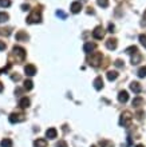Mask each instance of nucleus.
Here are the masks:
<instances>
[{"instance_id": "nucleus-42", "label": "nucleus", "mask_w": 146, "mask_h": 147, "mask_svg": "<svg viewBox=\"0 0 146 147\" xmlns=\"http://www.w3.org/2000/svg\"><path fill=\"white\" fill-rule=\"evenodd\" d=\"M91 147H96V146H91Z\"/></svg>"}, {"instance_id": "nucleus-29", "label": "nucleus", "mask_w": 146, "mask_h": 147, "mask_svg": "<svg viewBox=\"0 0 146 147\" xmlns=\"http://www.w3.org/2000/svg\"><path fill=\"white\" fill-rule=\"evenodd\" d=\"M137 74H138L139 78H145V76H146V66H145V67H141Z\"/></svg>"}, {"instance_id": "nucleus-40", "label": "nucleus", "mask_w": 146, "mask_h": 147, "mask_svg": "<svg viewBox=\"0 0 146 147\" xmlns=\"http://www.w3.org/2000/svg\"><path fill=\"white\" fill-rule=\"evenodd\" d=\"M3 88H4V86H3V83H1V82H0V92H1V91H3Z\"/></svg>"}, {"instance_id": "nucleus-32", "label": "nucleus", "mask_w": 146, "mask_h": 147, "mask_svg": "<svg viewBox=\"0 0 146 147\" xmlns=\"http://www.w3.org/2000/svg\"><path fill=\"white\" fill-rule=\"evenodd\" d=\"M56 16L62 18V19H66V13L63 11H60V9H59V11H56Z\"/></svg>"}, {"instance_id": "nucleus-2", "label": "nucleus", "mask_w": 146, "mask_h": 147, "mask_svg": "<svg viewBox=\"0 0 146 147\" xmlns=\"http://www.w3.org/2000/svg\"><path fill=\"white\" fill-rule=\"evenodd\" d=\"M131 122H133V114L130 111H125L121 114V118H119V126H123V127H130Z\"/></svg>"}, {"instance_id": "nucleus-34", "label": "nucleus", "mask_w": 146, "mask_h": 147, "mask_svg": "<svg viewBox=\"0 0 146 147\" xmlns=\"http://www.w3.org/2000/svg\"><path fill=\"white\" fill-rule=\"evenodd\" d=\"M11 79L14 82H19L20 80V76H19V75H11Z\"/></svg>"}, {"instance_id": "nucleus-38", "label": "nucleus", "mask_w": 146, "mask_h": 147, "mask_svg": "<svg viewBox=\"0 0 146 147\" xmlns=\"http://www.w3.org/2000/svg\"><path fill=\"white\" fill-rule=\"evenodd\" d=\"M142 115H143V112H142V111H139L138 114H137V118H138V119H142Z\"/></svg>"}, {"instance_id": "nucleus-28", "label": "nucleus", "mask_w": 146, "mask_h": 147, "mask_svg": "<svg viewBox=\"0 0 146 147\" xmlns=\"http://www.w3.org/2000/svg\"><path fill=\"white\" fill-rule=\"evenodd\" d=\"M11 5V0H0V7L7 8Z\"/></svg>"}, {"instance_id": "nucleus-13", "label": "nucleus", "mask_w": 146, "mask_h": 147, "mask_svg": "<svg viewBox=\"0 0 146 147\" xmlns=\"http://www.w3.org/2000/svg\"><path fill=\"white\" fill-rule=\"evenodd\" d=\"M15 39L18 40V42H22V40H28V35L26 34V32H23V31H19V32H16Z\"/></svg>"}, {"instance_id": "nucleus-30", "label": "nucleus", "mask_w": 146, "mask_h": 147, "mask_svg": "<svg viewBox=\"0 0 146 147\" xmlns=\"http://www.w3.org/2000/svg\"><path fill=\"white\" fill-rule=\"evenodd\" d=\"M139 42H141V44H142L143 47L146 48V35H139Z\"/></svg>"}, {"instance_id": "nucleus-11", "label": "nucleus", "mask_w": 146, "mask_h": 147, "mask_svg": "<svg viewBox=\"0 0 146 147\" xmlns=\"http://www.w3.org/2000/svg\"><path fill=\"white\" fill-rule=\"evenodd\" d=\"M118 100L121 102V103H126V102L129 100V94H127V91H121V92L118 94Z\"/></svg>"}, {"instance_id": "nucleus-4", "label": "nucleus", "mask_w": 146, "mask_h": 147, "mask_svg": "<svg viewBox=\"0 0 146 147\" xmlns=\"http://www.w3.org/2000/svg\"><path fill=\"white\" fill-rule=\"evenodd\" d=\"M12 55L16 58L18 62H23L24 59H26V50L22 48V47H19V46H15L14 50H12Z\"/></svg>"}, {"instance_id": "nucleus-19", "label": "nucleus", "mask_w": 146, "mask_h": 147, "mask_svg": "<svg viewBox=\"0 0 146 147\" xmlns=\"http://www.w3.org/2000/svg\"><path fill=\"white\" fill-rule=\"evenodd\" d=\"M117 78H118V72H117V71H109V72H107V79L110 82L115 80Z\"/></svg>"}, {"instance_id": "nucleus-8", "label": "nucleus", "mask_w": 146, "mask_h": 147, "mask_svg": "<svg viewBox=\"0 0 146 147\" xmlns=\"http://www.w3.org/2000/svg\"><path fill=\"white\" fill-rule=\"evenodd\" d=\"M96 48V46L94 44V43H91V42H87V43H85V46H83V51H85L86 54H91L92 51Z\"/></svg>"}, {"instance_id": "nucleus-39", "label": "nucleus", "mask_w": 146, "mask_h": 147, "mask_svg": "<svg viewBox=\"0 0 146 147\" xmlns=\"http://www.w3.org/2000/svg\"><path fill=\"white\" fill-rule=\"evenodd\" d=\"M88 11H87V13H91V15H94V11H92V8H87Z\"/></svg>"}, {"instance_id": "nucleus-31", "label": "nucleus", "mask_w": 146, "mask_h": 147, "mask_svg": "<svg viewBox=\"0 0 146 147\" xmlns=\"http://www.w3.org/2000/svg\"><path fill=\"white\" fill-rule=\"evenodd\" d=\"M56 147H69V146H67V143H66L65 140H59L58 143H56Z\"/></svg>"}, {"instance_id": "nucleus-17", "label": "nucleus", "mask_w": 146, "mask_h": 147, "mask_svg": "<svg viewBox=\"0 0 146 147\" xmlns=\"http://www.w3.org/2000/svg\"><path fill=\"white\" fill-rule=\"evenodd\" d=\"M34 147H47V140L46 139H36L34 142Z\"/></svg>"}, {"instance_id": "nucleus-23", "label": "nucleus", "mask_w": 146, "mask_h": 147, "mask_svg": "<svg viewBox=\"0 0 146 147\" xmlns=\"http://www.w3.org/2000/svg\"><path fill=\"white\" fill-rule=\"evenodd\" d=\"M138 52V48L135 46H131V47H129V48H126V54H129V55H134V54H137Z\"/></svg>"}, {"instance_id": "nucleus-18", "label": "nucleus", "mask_w": 146, "mask_h": 147, "mask_svg": "<svg viewBox=\"0 0 146 147\" xmlns=\"http://www.w3.org/2000/svg\"><path fill=\"white\" fill-rule=\"evenodd\" d=\"M141 59H142V56L139 55V52L131 55V63H133V64H138V63L141 62Z\"/></svg>"}, {"instance_id": "nucleus-10", "label": "nucleus", "mask_w": 146, "mask_h": 147, "mask_svg": "<svg viewBox=\"0 0 146 147\" xmlns=\"http://www.w3.org/2000/svg\"><path fill=\"white\" fill-rule=\"evenodd\" d=\"M130 90L135 94H139L141 91H142V87H141V84H139L138 82H133V83L130 84Z\"/></svg>"}, {"instance_id": "nucleus-22", "label": "nucleus", "mask_w": 146, "mask_h": 147, "mask_svg": "<svg viewBox=\"0 0 146 147\" xmlns=\"http://www.w3.org/2000/svg\"><path fill=\"white\" fill-rule=\"evenodd\" d=\"M142 103H143V99H142V98L137 96V98H134V99H133V106H134V107H139V106L142 105Z\"/></svg>"}, {"instance_id": "nucleus-25", "label": "nucleus", "mask_w": 146, "mask_h": 147, "mask_svg": "<svg viewBox=\"0 0 146 147\" xmlns=\"http://www.w3.org/2000/svg\"><path fill=\"white\" fill-rule=\"evenodd\" d=\"M8 19H10V16L7 12H0V23H5Z\"/></svg>"}, {"instance_id": "nucleus-36", "label": "nucleus", "mask_w": 146, "mask_h": 147, "mask_svg": "<svg viewBox=\"0 0 146 147\" xmlns=\"http://www.w3.org/2000/svg\"><path fill=\"white\" fill-rule=\"evenodd\" d=\"M114 64H115L117 67H122V66H123V62L118 59V60H115V63H114Z\"/></svg>"}, {"instance_id": "nucleus-3", "label": "nucleus", "mask_w": 146, "mask_h": 147, "mask_svg": "<svg viewBox=\"0 0 146 147\" xmlns=\"http://www.w3.org/2000/svg\"><path fill=\"white\" fill-rule=\"evenodd\" d=\"M102 54L101 52H94V54H91V56L87 59V62H88V64L90 66H92V67H98L102 63Z\"/></svg>"}, {"instance_id": "nucleus-41", "label": "nucleus", "mask_w": 146, "mask_h": 147, "mask_svg": "<svg viewBox=\"0 0 146 147\" xmlns=\"http://www.w3.org/2000/svg\"><path fill=\"white\" fill-rule=\"evenodd\" d=\"M135 147H143V146H142V144H138V146H135Z\"/></svg>"}, {"instance_id": "nucleus-1", "label": "nucleus", "mask_w": 146, "mask_h": 147, "mask_svg": "<svg viewBox=\"0 0 146 147\" xmlns=\"http://www.w3.org/2000/svg\"><path fill=\"white\" fill-rule=\"evenodd\" d=\"M26 22H27L28 24H38V23H40V22H42V12H40V9H39L38 7L35 8L34 11L30 13V16L26 19Z\"/></svg>"}, {"instance_id": "nucleus-5", "label": "nucleus", "mask_w": 146, "mask_h": 147, "mask_svg": "<svg viewBox=\"0 0 146 147\" xmlns=\"http://www.w3.org/2000/svg\"><path fill=\"white\" fill-rule=\"evenodd\" d=\"M8 119H10V122H11V123H19V122H23V120H26V116H24V114L12 112Z\"/></svg>"}, {"instance_id": "nucleus-27", "label": "nucleus", "mask_w": 146, "mask_h": 147, "mask_svg": "<svg viewBox=\"0 0 146 147\" xmlns=\"http://www.w3.org/2000/svg\"><path fill=\"white\" fill-rule=\"evenodd\" d=\"M96 3H98V5L102 7V8H107L109 7V0H98Z\"/></svg>"}, {"instance_id": "nucleus-14", "label": "nucleus", "mask_w": 146, "mask_h": 147, "mask_svg": "<svg viewBox=\"0 0 146 147\" xmlns=\"http://www.w3.org/2000/svg\"><path fill=\"white\" fill-rule=\"evenodd\" d=\"M106 47H107L109 50H115L117 48V39H107V42H106Z\"/></svg>"}, {"instance_id": "nucleus-12", "label": "nucleus", "mask_w": 146, "mask_h": 147, "mask_svg": "<svg viewBox=\"0 0 146 147\" xmlns=\"http://www.w3.org/2000/svg\"><path fill=\"white\" fill-rule=\"evenodd\" d=\"M81 9H82V4L79 1H74L71 4V12L73 13H78V12H81Z\"/></svg>"}, {"instance_id": "nucleus-24", "label": "nucleus", "mask_w": 146, "mask_h": 147, "mask_svg": "<svg viewBox=\"0 0 146 147\" xmlns=\"http://www.w3.org/2000/svg\"><path fill=\"white\" fill-rule=\"evenodd\" d=\"M32 87H34V83L30 80V79H27V80H24V90H27V91H30V90H32Z\"/></svg>"}, {"instance_id": "nucleus-16", "label": "nucleus", "mask_w": 146, "mask_h": 147, "mask_svg": "<svg viewBox=\"0 0 146 147\" xmlns=\"http://www.w3.org/2000/svg\"><path fill=\"white\" fill-rule=\"evenodd\" d=\"M19 106L20 109H28L30 107V99L28 98H22L19 102Z\"/></svg>"}, {"instance_id": "nucleus-37", "label": "nucleus", "mask_w": 146, "mask_h": 147, "mask_svg": "<svg viewBox=\"0 0 146 147\" xmlns=\"http://www.w3.org/2000/svg\"><path fill=\"white\" fill-rule=\"evenodd\" d=\"M22 9H23V11H28V9H30V5H28V4H23V5H22Z\"/></svg>"}, {"instance_id": "nucleus-9", "label": "nucleus", "mask_w": 146, "mask_h": 147, "mask_svg": "<svg viewBox=\"0 0 146 147\" xmlns=\"http://www.w3.org/2000/svg\"><path fill=\"white\" fill-rule=\"evenodd\" d=\"M46 136L48 138V139H55V138L58 136V131H56L54 127H51L46 131Z\"/></svg>"}, {"instance_id": "nucleus-6", "label": "nucleus", "mask_w": 146, "mask_h": 147, "mask_svg": "<svg viewBox=\"0 0 146 147\" xmlns=\"http://www.w3.org/2000/svg\"><path fill=\"white\" fill-rule=\"evenodd\" d=\"M92 36H94L96 40L103 39V36H105V28L102 27V26H98V27H95V30L92 31Z\"/></svg>"}, {"instance_id": "nucleus-26", "label": "nucleus", "mask_w": 146, "mask_h": 147, "mask_svg": "<svg viewBox=\"0 0 146 147\" xmlns=\"http://www.w3.org/2000/svg\"><path fill=\"white\" fill-rule=\"evenodd\" d=\"M0 35L10 36L11 35V28H0Z\"/></svg>"}, {"instance_id": "nucleus-35", "label": "nucleus", "mask_w": 146, "mask_h": 147, "mask_svg": "<svg viewBox=\"0 0 146 147\" xmlns=\"http://www.w3.org/2000/svg\"><path fill=\"white\" fill-rule=\"evenodd\" d=\"M114 30H115V27H114V24L110 23V24H109V32H111V34H113V32H114Z\"/></svg>"}, {"instance_id": "nucleus-7", "label": "nucleus", "mask_w": 146, "mask_h": 147, "mask_svg": "<svg viewBox=\"0 0 146 147\" xmlns=\"http://www.w3.org/2000/svg\"><path fill=\"white\" fill-rule=\"evenodd\" d=\"M24 72H26V75H28V76H34L35 74H36V67H35L34 64H27V66L24 67Z\"/></svg>"}, {"instance_id": "nucleus-20", "label": "nucleus", "mask_w": 146, "mask_h": 147, "mask_svg": "<svg viewBox=\"0 0 146 147\" xmlns=\"http://www.w3.org/2000/svg\"><path fill=\"white\" fill-rule=\"evenodd\" d=\"M99 146L101 147H114V143L110 142V140H106V139H102L99 142Z\"/></svg>"}, {"instance_id": "nucleus-21", "label": "nucleus", "mask_w": 146, "mask_h": 147, "mask_svg": "<svg viewBox=\"0 0 146 147\" xmlns=\"http://www.w3.org/2000/svg\"><path fill=\"white\" fill-rule=\"evenodd\" d=\"M0 146L1 147H12V140L8 139V138H5V139H3L1 142H0Z\"/></svg>"}, {"instance_id": "nucleus-33", "label": "nucleus", "mask_w": 146, "mask_h": 147, "mask_svg": "<svg viewBox=\"0 0 146 147\" xmlns=\"http://www.w3.org/2000/svg\"><path fill=\"white\" fill-rule=\"evenodd\" d=\"M5 47H7L5 42H1V40H0V51H4L5 50Z\"/></svg>"}, {"instance_id": "nucleus-15", "label": "nucleus", "mask_w": 146, "mask_h": 147, "mask_svg": "<svg viewBox=\"0 0 146 147\" xmlns=\"http://www.w3.org/2000/svg\"><path fill=\"white\" fill-rule=\"evenodd\" d=\"M94 87H95V90L103 88V80H102V76H98L95 80H94Z\"/></svg>"}]
</instances>
